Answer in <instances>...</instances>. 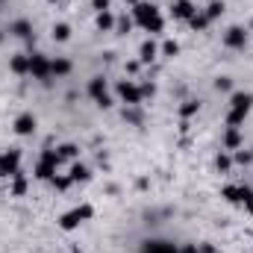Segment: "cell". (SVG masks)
Instances as JSON below:
<instances>
[{
  "label": "cell",
  "instance_id": "d6a6232c",
  "mask_svg": "<svg viewBox=\"0 0 253 253\" xmlns=\"http://www.w3.org/2000/svg\"><path fill=\"white\" fill-rule=\"evenodd\" d=\"M50 183H53V186H56V189H59V191H65V189H68V186H71V177H53Z\"/></svg>",
  "mask_w": 253,
  "mask_h": 253
},
{
  "label": "cell",
  "instance_id": "3957f363",
  "mask_svg": "<svg viewBox=\"0 0 253 253\" xmlns=\"http://www.w3.org/2000/svg\"><path fill=\"white\" fill-rule=\"evenodd\" d=\"M59 162H62V156H59L56 150H44V153H42V159H39V165H36V177H39V180H44V183H50V180L56 177Z\"/></svg>",
  "mask_w": 253,
  "mask_h": 253
},
{
  "label": "cell",
  "instance_id": "9c48e42d",
  "mask_svg": "<svg viewBox=\"0 0 253 253\" xmlns=\"http://www.w3.org/2000/svg\"><path fill=\"white\" fill-rule=\"evenodd\" d=\"M12 129H15V135H33V132H36V115H33V112L18 115L15 124H12Z\"/></svg>",
  "mask_w": 253,
  "mask_h": 253
},
{
  "label": "cell",
  "instance_id": "5bb4252c",
  "mask_svg": "<svg viewBox=\"0 0 253 253\" xmlns=\"http://www.w3.org/2000/svg\"><path fill=\"white\" fill-rule=\"evenodd\" d=\"M68 177H71V183H88V180H91V171H88L83 162H74Z\"/></svg>",
  "mask_w": 253,
  "mask_h": 253
},
{
  "label": "cell",
  "instance_id": "f35d334b",
  "mask_svg": "<svg viewBox=\"0 0 253 253\" xmlns=\"http://www.w3.org/2000/svg\"><path fill=\"white\" fill-rule=\"evenodd\" d=\"M153 91H156V88H153L150 83H147V85H141V94H144V97H153Z\"/></svg>",
  "mask_w": 253,
  "mask_h": 253
},
{
  "label": "cell",
  "instance_id": "7a4b0ae2",
  "mask_svg": "<svg viewBox=\"0 0 253 253\" xmlns=\"http://www.w3.org/2000/svg\"><path fill=\"white\" fill-rule=\"evenodd\" d=\"M91 218H94V206H88V203L74 206V209H68L62 218H59V230H65V233H74L80 224H85V221H91Z\"/></svg>",
  "mask_w": 253,
  "mask_h": 253
},
{
  "label": "cell",
  "instance_id": "f546056e",
  "mask_svg": "<svg viewBox=\"0 0 253 253\" xmlns=\"http://www.w3.org/2000/svg\"><path fill=\"white\" fill-rule=\"evenodd\" d=\"M221 197H224L227 203H239V186H224V189H221Z\"/></svg>",
  "mask_w": 253,
  "mask_h": 253
},
{
  "label": "cell",
  "instance_id": "8d00e7d4",
  "mask_svg": "<svg viewBox=\"0 0 253 253\" xmlns=\"http://www.w3.org/2000/svg\"><path fill=\"white\" fill-rule=\"evenodd\" d=\"M97 106H100V109H109V106H112V97H109V94H106V97H100V100H97Z\"/></svg>",
  "mask_w": 253,
  "mask_h": 253
},
{
  "label": "cell",
  "instance_id": "2e32d148",
  "mask_svg": "<svg viewBox=\"0 0 253 253\" xmlns=\"http://www.w3.org/2000/svg\"><path fill=\"white\" fill-rule=\"evenodd\" d=\"M9 68H12V74H30V56H24V53H18V56H12L9 59Z\"/></svg>",
  "mask_w": 253,
  "mask_h": 253
},
{
  "label": "cell",
  "instance_id": "7c38bea8",
  "mask_svg": "<svg viewBox=\"0 0 253 253\" xmlns=\"http://www.w3.org/2000/svg\"><path fill=\"white\" fill-rule=\"evenodd\" d=\"M88 94L94 97V103H97L100 97H106V94H109V91H106V80H103V77H91V80H88Z\"/></svg>",
  "mask_w": 253,
  "mask_h": 253
},
{
  "label": "cell",
  "instance_id": "d4e9b609",
  "mask_svg": "<svg viewBox=\"0 0 253 253\" xmlns=\"http://www.w3.org/2000/svg\"><path fill=\"white\" fill-rule=\"evenodd\" d=\"M56 153H59V156H62V159H77V153H80V147H77V144H71V141H68V144H62V147H59V150H56Z\"/></svg>",
  "mask_w": 253,
  "mask_h": 253
},
{
  "label": "cell",
  "instance_id": "484cf974",
  "mask_svg": "<svg viewBox=\"0 0 253 253\" xmlns=\"http://www.w3.org/2000/svg\"><path fill=\"white\" fill-rule=\"evenodd\" d=\"M177 53H180V44H177L174 39H168V42L162 44V56H168V59H174Z\"/></svg>",
  "mask_w": 253,
  "mask_h": 253
},
{
  "label": "cell",
  "instance_id": "7bdbcfd3",
  "mask_svg": "<svg viewBox=\"0 0 253 253\" xmlns=\"http://www.w3.org/2000/svg\"><path fill=\"white\" fill-rule=\"evenodd\" d=\"M0 42H3V33H0Z\"/></svg>",
  "mask_w": 253,
  "mask_h": 253
},
{
  "label": "cell",
  "instance_id": "603a6c76",
  "mask_svg": "<svg viewBox=\"0 0 253 253\" xmlns=\"http://www.w3.org/2000/svg\"><path fill=\"white\" fill-rule=\"evenodd\" d=\"M245 118H248V112H242V109H230V115H227V126L245 124Z\"/></svg>",
  "mask_w": 253,
  "mask_h": 253
},
{
  "label": "cell",
  "instance_id": "4dcf8cb0",
  "mask_svg": "<svg viewBox=\"0 0 253 253\" xmlns=\"http://www.w3.org/2000/svg\"><path fill=\"white\" fill-rule=\"evenodd\" d=\"M233 162H239V165H248V162H253V150H236Z\"/></svg>",
  "mask_w": 253,
  "mask_h": 253
},
{
  "label": "cell",
  "instance_id": "5b68a950",
  "mask_svg": "<svg viewBox=\"0 0 253 253\" xmlns=\"http://www.w3.org/2000/svg\"><path fill=\"white\" fill-rule=\"evenodd\" d=\"M118 97L124 100L126 106H141V100H144L141 85H135L132 80H121V83H118Z\"/></svg>",
  "mask_w": 253,
  "mask_h": 253
},
{
  "label": "cell",
  "instance_id": "83f0119b",
  "mask_svg": "<svg viewBox=\"0 0 253 253\" xmlns=\"http://www.w3.org/2000/svg\"><path fill=\"white\" fill-rule=\"evenodd\" d=\"M53 39H56V42H68V39H71V27H68V24H56V27H53Z\"/></svg>",
  "mask_w": 253,
  "mask_h": 253
},
{
  "label": "cell",
  "instance_id": "e575fe53",
  "mask_svg": "<svg viewBox=\"0 0 253 253\" xmlns=\"http://www.w3.org/2000/svg\"><path fill=\"white\" fill-rule=\"evenodd\" d=\"M94 9L97 12H109V0H94Z\"/></svg>",
  "mask_w": 253,
  "mask_h": 253
},
{
  "label": "cell",
  "instance_id": "7402d4cb",
  "mask_svg": "<svg viewBox=\"0 0 253 253\" xmlns=\"http://www.w3.org/2000/svg\"><path fill=\"white\" fill-rule=\"evenodd\" d=\"M115 27V18H112V12H97V30H112Z\"/></svg>",
  "mask_w": 253,
  "mask_h": 253
},
{
  "label": "cell",
  "instance_id": "74e56055",
  "mask_svg": "<svg viewBox=\"0 0 253 253\" xmlns=\"http://www.w3.org/2000/svg\"><path fill=\"white\" fill-rule=\"evenodd\" d=\"M197 248H200V253H218L215 245H209V242H203V245H197Z\"/></svg>",
  "mask_w": 253,
  "mask_h": 253
},
{
  "label": "cell",
  "instance_id": "ffe728a7",
  "mask_svg": "<svg viewBox=\"0 0 253 253\" xmlns=\"http://www.w3.org/2000/svg\"><path fill=\"white\" fill-rule=\"evenodd\" d=\"M12 194H15V197H24V194H27V177H24L21 171L12 177Z\"/></svg>",
  "mask_w": 253,
  "mask_h": 253
},
{
  "label": "cell",
  "instance_id": "f1b7e54d",
  "mask_svg": "<svg viewBox=\"0 0 253 253\" xmlns=\"http://www.w3.org/2000/svg\"><path fill=\"white\" fill-rule=\"evenodd\" d=\"M197 109H200L197 100H186V103L180 106V115H183V118H191V115H197Z\"/></svg>",
  "mask_w": 253,
  "mask_h": 253
},
{
  "label": "cell",
  "instance_id": "e0dca14e",
  "mask_svg": "<svg viewBox=\"0 0 253 253\" xmlns=\"http://www.w3.org/2000/svg\"><path fill=\"white\" fill-rule=\"evenodd\" d=\"M50 71H53V77H68L71 71H74V65H71V59H50Z\"/></svg>",
  "mask_w": 253,
  "mask_h": 253
},
{
  "label": "cell",
  "instance_id": "d6986e66",
  "mask_svg": "<svg viewBox=\"0 0 253 253\" xmlns=\"http://www.w3.org/2000/svg\"><path fill=\"white\" fill-rule=\"evenodd\" d=\"M239 203L253 215V189L251 186H239Z\"/></svg>",
  "mask_w": 253,
  "mask_h": 253
},
{
  "label": "cell",
  "instance_id": "30bf717a",
  "mask_svg": "<svg viewBox=\"0 0 253 253\" xmlns=\"http://www.w3.org/2000/svg\"><path fill=\"white\" fill-rule=\"evenodd\" d=\"M194 12H197V9H194L191 0H174V3H171V15H174L177 21H191Z\"/></svg>",
  "mask_w": 253,
  "mask_h": 253
},
{
  "label": "cell",
  "instance_id": "4316f807",
  "mask_svg": "<svg viewBox=\"0 0 253 253\" xmlns=\"http://www.w3.org/2000/svg\"><path fill=\"white\" fill-rule=\"evenodd\" d=\"M215 165H218V171H230V168H233V156L221 150V153H218V159H215Z\"/></svg>",
  "mask_w": 253,
  "mask_h": 253
},
{
  "label": "cell",
  "instance_id": "8992f818",
  "mask_svg": "<svg viewBox=\"0 0 253 253\" xmlns=\"http://www.w3.org/2000/svg\"><path fill=\"white\" fill-rule=\"evenodd\" d=\"M21 171V150L0 153V177H15Z\"/></svg>",
  "mask_w": 253,
  "mask_h": 253
},
{
  "label": "cell",
  "instance_id": "8fae6325",
  "mask_svg": "<svg viewBox=\"0 0 253 253\" xmlns=\"http://www.w3.org/2000/svg\"><path fill=\"white\" fill-rule=\"evenodd\" d=\"M251 106H253V94H251V91H236V94L230 97V109L251 112Z\"/></svg>",
  "mask_w": 253,
  "mask_h": 253
},
{
  "label": "cell",
  "instance_id": "1f68e13d",
  "mask_svg": "<svg viewBox=\"0 0 253 253\" xmlns=\"http://www.w3.org/2000/svg\"><path fill=\"white\" fill-rule=\"evenodd\" d=\"M215 88H218V91H230V88H233V80H230V77H218V80H215Z\"/></svg>",
  "mask_w": 253,
  "mask_h": 253
},
{
  "label": "cell",
  "instance_id": "277c9868",
  "mask_svg": "<svg viewBox=\"0 0 253 253\" xmlns=\"http://www.w3.org/2000/svg\"><path fill=\"white\" fill-rule=\"evenodd\" d=\"M30 74H33L36 80H42L44 85H50V77H53L50 59H47L44 53H33V56H30Z\"/></svg>",
  "mask_w": 253,
  "mask_h": 253
},
{
  "label": "cell",
  "instance_id": "44dd1931",
  "mask_svg": "<svg viewBox=\"0 0 253 253\" xmlns=\"http://www.w3.org/2000/svg\"><path fill=\"white\" fill-rule=\"evenodd\" d=\"M203 15H206L209 21H215V18H221V15H224V3H221V0H212V3L206 6V12H203Z\"/></svg>",
  "mask_w": 253,
  "mask_h": 253
},
{
  "label": "cell",
  "instance_id": "60d3db41",
  "mask_svg": "<svg viewBox=\"0 0 253 253\" xmlns=\"http://www.w3.org/2000/svg\"><path fill=\"white\" fill-rule=\"evenodd\" d=\"M47 3H59V0H47Z\"/></svg>",
  "mask_w": 253,
  "mask_h": 253
},
{
  "label": "cell",
  "instance_id": "ac0fdd59",
  "mask_svg": "<svg viewBox=\"0 0 253 253\" xmlns=\"http://www.w3.org/2000/svg\"><path fill=\"white\" fill-rule=\"evenodd\" d=\"M156 53H159L156 42H144V44H141V50H138V59H141V62H153V59H156Z\"/></svg>",
  "mask_w": 253,
  "mask_h": 253
},
{
  "label": "cell",
  "instance_id": "d590c367",
  "mask_svg": "<svg viewBox=\"0 0 253 253\" xmlns=\"http://www.w3.org/2000/svg\"><path fill=\"white\" fill-rule=\"evenodd\" d=\"M180 253H200L197 245H180Z\"/></svg>",
  "mask_w": 253,
  "mask_h": 253
},
{
  "label": "cell",
  "instance_id": "52a82bcc",
  "mask_svg": "<svg viewBox=\"0 0 253 253\" xmlns=\"http://www.w3.org/2000/svg\"><path fill=\"white\" fill-rule=\"evenodd\" d=\"M141 253H180V245L165 242V239H147L141 242Z\"/></svg>",
  "mask_w": 253,
  "mask_h": 253
},
{
  "label": "cell",
  "instance_id": "9a60e30c",
  "mask_svg": "<svg viewBox=\"0 0 253 253\" xmlns=\"http://www.w3.org/2000/svg\"><path fill=\"white\" fill-rule=\"evenodd\" d=\"M9 33L15 36V39H33V27H30V21H15L12 27H9Z\"/></svg>",
  "mask_w": 253,
  "mask_h": 253
},
{
  "label": "cell",
  "instance_id": "4fadbf2b",
  "mask_svg": "<svg viewBox=\"0 0 253 253\" xmlns=\"http://www.w3.org/2000/svg\"><path fill=\"white\" fill-rule=\"evenodd\" d=\"M239 147H242L239 126H227V132H224V150H239Z\"/></svg>",
  "mask_w": 253,
  "mask_h": 253
},
{
  "label": "cell",
  "instance_id": "ba28073f",
  "mask_svg": "<svg viewBox=\"0 0 253 253\" xmlns=\"http://www.w3.org/2000/svg\"><path fill=\"white\" fill-rule=\"evenodd\" d=\"M224 44L233 47V50H242V47L248 44V30H245V27H230V30L224 33Z\"/></svg>",
  "mask_w": 253,
  "mask_h": 253
},
{
  "label": "cell",
  "instance_id": "ab89813d",
  "mask_svg": "<svg viewBox=\"0 0 253 253\" xmlns=\"http://www.w3.org/2000/svg\"><path fill=\"white\" fill-rule=\"evenodd\" d=\"M124 3H132V6H135V3H141V0H124Z\"/></svg>",
  "mask_w": 253,
  "mask_h": 253
},
{
  "label": "cell",
  "instance_id": "836d02e7",
  "mask_svg": "<svg viewBox=\"0 0 253 253\" xmlns=\"http://www.w3.org/2000/svg\"><path fill=\"white\" fill-rule=\"evenodd\" d=\"M115 27H118V33H129L132 21H129V18H121V21H115Z\"/></svg>",
  "mask_w": 253,
  "mask_h": 253
},
{
  "label": "cell",
  "instance_id": "6da1fadb",
  "mask_svg": "<svg viewBox=\"0 0 253 253\" xmlns=\"http://www.w3.org/2000/svg\"><path fill=\"white\" fill-rule=\"evenodd\" d=\"M132 21H135L138 27H144L147 33H162V27H165L159 9H156L153 3H144V0L132 6Z\"/></svg>",
  "mask_w": 253,
  "mask_h": 253
},
{
  "label": "cell",
  "instance_id": "b9f144b4",
  "mask_svg": "<svg viewBox=\"0 0 253 253\" xmlns=\"http://www.w3.org/2000/svg\"><path fill=\"white\" fill-rule=\"evenodd\" d=\"M251 33H253V21H251Z\"/></svg>",
  "mask_w": 253,
  "mask_h": 253
},
{
  "label": "cell",
  "instance_id": "cb8c5ba5",
  "mask_svg": "<svg viewBox=\"0 0 253 253\" xmlns=\"http://www.w3.org/2000/svg\"><path fill=\"white\" fill-rule=\"evenodd\" d=\"M189 24H191V30H206V27H209V18H206L203 12H194Z\"/></svg>",
  "mask_w": 253,
  "mask_h": 253
}]
</instances>
